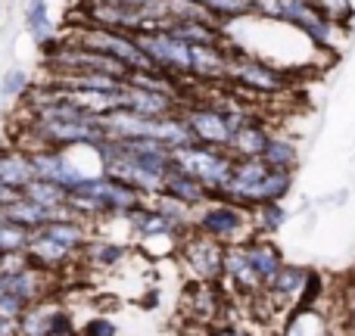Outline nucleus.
Instances as JSON below:
<instances>
[{
    "label": "nucleus",
    "mask_w": 355,
    "mask_h": 336,
    "mask_svg": "<svg viewBox=\"0 0 355 336\" xmlns=\"http://www.w3.org/2000/svg\"><path fill=\"white\" fill-rule=\"evenodd\" d=\"M287 218H290V212L284 209V202H259V206H252L256 233H265V237L281 231V227L287 224Z\"/></svg>",
    "instance_id": "obj_21"
},
{
    "label": "nucleus",
    "mask_w": 355,
    "mask_h": 336,
    "mask_svg": "<svg viewBox=\"0 0 355 336\" xmlns=\"http://www.w3.org/2000/svg\"><path fill=\"white\" fill-rule=\"evenodd\" d=\"M25 256H28L31 262L37 265V268L56 271V268H62V265L72 258V249H69V246H62V243H56V240H50L47 233L35 231V233H31V240H28V249H25Z\"/></svg>",
    "instance_id": "obj_14"
},
{
    "label": "nucleus",
    "mask_w": 355,
    "mask_h": 336,
    "mask_svg": "<svg viewBox=\"0 0 355 336\" xmlns=\"http://www.w3.org/2000/svg\"><path fill=\"white\" fill-rule=\"evenodd\" d=\"M243 252H246V262L252 265V271H256L259 277H262V283L268 287L271 281H275V274L284 268V252L277 249V243H271L265 233H252L250 240H243Z\"/></svg>",
    "instance_id": "obj_9"
},
{
    "label": "nucleus",
    "mask_w": 355,
    "mask_h": 336,
    "mask_svg": "<svg viewBox=\"0 0 355 336\" xmlns=\"http://www.w3.org/2000/svg\"><path fill=\"white\" fill-rule=\"evenodd\" d=\"M28 75H25V69H19V66H12L10 72L0 78V97L3 100H22V94L28 91Z\"/></svg>",
    "instance_id": "obj_27"
},
{
    "label": "nucleus",
    "mask_w": 355,
    "mask_h": 336,
    "mask_svg": "<svg viewBox=\"0 0 355 336\" xmlns=\"http://www.w3.org/2000/svg\"><path fill=\"white\" fill-rule=\"evenodd\" d=\"M225 81H234L237 87H246V91L256 94V97L287 91V72L271 66L262 56H250V53H231Z\"/></svg>",
    "instance_id": "obj_4"
},
{
    "label": "nucleus",
    "mask_w": 355,
    "mask_h": 336,
    "mask_svg": "<svg viewBox=\"0 0 355 336\" xmlns=\"http://www.w3.org/2000/svg\"><path fill=\"white\" fill-rule=\"evenodd\" d=\"M172 159H175L178 168H184L187 175H193L212 196H218L221 190H225L227 177H231V168H234L231 150L206 147V143H196V141L184 143V147H175Z\"/></svg>",
    "instance_id": "obj_2"
},
{
    "label": "nucleus",
    "mask_w": 355,
    "mask_h": 336,
    "mask_svg": "<svg viewBox=\"0 0 355 336\" xmlns=\"http://www.w3.org/2000/svg\"><path fill=\"white\" fill-rule=\"evenodd\" d=\"M162 193L175 196V200L187 202V206H193V209L212 200V193H209V190L202 187V184L196 181L193 175H187V171L178 168V166H172V168L166 171V187H162Z\"/></svg>",
    "instance_id": "obj_15"
},
{
    "label": "nucleus",
    "mask_w": 355,
    "mask_h": 336,
    "mask_svg": "<svg viewBox=\"0 0 355 336\" xmlns=\"http://www.w3.org/2000/svg\"><path fill=\"white\" fill-rule=\"evenodd\" d=\"M225 249L227 246L221 243V240L209 237V233L196 231V227H193V233H187V237L181 240V258L196 281H209V283L221 281V271H225Z\"/></svg>",
    "instance_id": "obj_5"
},
{
    "label": "nucleus",
    "mask_w": 355,
    "mask_h": 336,
    "mask_svg": "<svg viewBox=\"0 0 355 336\" xmlns=\"http://www.w3.org/2000/svg\"><path fill=\"white\" fill-rule=\"evenodd\" d=\"M309 277H312V268L284 262V268L275 274V281L265 287V302L275 306L277 312H290V308H296L300 299H302V293H306V287H309Z\"/></svg>",
    "instance_id": "obj_7"
},
{
    "label": "nucleus",
    "mask_w": 355,
    "mask_h": 336,
    "mask_svg": "<svg viewBox=\"0 0 355 336\" xmlns=\"http://www.w3.org/2000/svg\"><path fill=\"white\" fill-rule=\"evenodd\" d=\"M122 109H131V112L147 116V118H162V116H172V112H181V100L172 97V94L150 91V87L128 85V81H125V87H122Z\"/></svg>",
    "instance_id": "obj_8"
},
{
    "label": "nucleus",
    "mask_w": 355,
    "mask_h": 336,
    "mask_svg": "<svg viewBox=\"0 0 355 336\" xmlns=\"http://www.w3.org/2000/svg\"><path fill=\"white\" fill-rule=\"evenodd\" d=\"M41 233H47V237L56 240V243L69 246L72 252H78L81 246L87 243V224H85V218H78V215H72V218L47 221V224L41 227Z\"/></svg>",
    "instance_id": "obj_18"
},
{
    "label": "nucleus",
    "mask_w": 355,
    "mask_h": 336,
    "mask_svg": "<svg viewBox=\"0 0 355 336\" xmlns=\"http://www.w3.org/2000/svg\"><path fill=\"white\" fill-rule=\"evenodd\" d=\"M281 336H337L331 324V315L321 306H296L287 312Z\"/></svg>",
    "instance_id": "obj_10"
},
{
    "label": "nucleus",
    "mask_w": 355,
    "mask_h": 336,
    "mask_svg": "<svg viewBox=\"0 0 355 336\" xmlns=\"http://www.w3.org/2000/svg\"><path fill=\"white\" fill-rule=\"evenodd\" d=\"M315 6H318V12L327 19V22H334L337 28H349L355 22V3L352 0H312Z\"/></svg>",
    "instance_id": "obj_26"
},
{
    "label": "nucleus",
    "mask_w": 355,
    "mask_h": 336,
    "mask_svg": "<svg viewBox=\"0 0 355 336\" xmlns=\"http://www.w3.org/2000/svg\"><path fill=\"white\" fill-rule=\"evenodd\" d=\"M340 336H355V283L349 293L343 296V324H340Z\"/></svg>",
    "instance_id": "obj_28"
},
{
    "label": "nucleus",
    "mask_w": 355,
    "mask_h": 336,
    "mask_svg": "<svg viewBox=\"0 0 355 336\" xmlns=\"http://www.w3.org/2000/svg\"><path fill=\"white\" fill-rule=\"evenodd\" d=\"M50 336H75L72 318L66 312H60V308L53 312V321H50Z\"/></svg>",
    "instance_id": "obj_30"
},
{
    "label": "nucleus",
    "mask_w": 355,
    "mask_h": 336,
    "mask_svg": "<svg viewBox=\"0 0 355 336\" xmlns=\"http://www.w3.org/2000/svg\"><path fill=\"white\" fill-rule=\"evenodd\" d=\"M206 336H252V333L240 330V327H215V330H209Z\"/></svg>",
    "instance_id": "obj_31"
},
{
    "label": "nucleus",
    "mask_w": 355,
    "mask_h": 336,
    "mask_svg": "<svg viewBox=\"0 0 355 336\" xmlns=\"http://www.w3.org/2000/svg\"><path fill=\"white\" fill-rule=\"evenodd\" d=\"M0 6H3V0H0ZM0 12H3V10H0Z\"/></svg>",
    "instance_id": "obj_33"
},
{
    "label": "nucleus",
    "mask_w": 355,
    "mask_h": 336,
    "mask_svg": "<svg viewBox=\"0 0 355 336\" xmlns=\"http://www.w3.org/2000/svg\"><path fill=\"white\" fill-rule=\"evenodd\" d=\"M81 336H119V330L110 318H94V321H87V327Z\"/></svg>",
    "instance_id": "obj_29"
},
{
    "label": "nucleus",
    "mask_w": 355,
    "mask_h": 336,
    "mask_svg": "<svg viewBox=\"0 0 355 336\" xmlns=\"http://www.w3.org/2000/svg\"><path fill=\"white\" fill-rule=\"evenodd\" d=\"M0 296H3V290H0Z\"/></svg>",
    "instance_id": "obj_34"
},
{
    "label": "nucleus",
    "mask_w": 355,
    "mask_h": 336,
    "mask_svg": "<svg viewBox=\"0 0 355 336\" xmlns=\"http://www.w3.org/2000/svg\"><path fill=\"white\" fill-rule=\"evenodd\" d=\"M6 336H16V330H12V333H6Z\"/></svg>",
    "instance_id": "obj_32"
},
{
    "label": "nucleus",
    "mask_w": 355,
    "mask_h": 336,
    "mask_svg": "<svg viewBox=\"0 0 355 336\" xmlns=\"http://www.w3.org/2000/svg\"><path fill=\"white\" fill-rule=\"evenodd\" d=\"M181 116H184V122H187V128H190V134H193L196 143H206V147H221V150L231 147L234 128H231V122H227L225 109H221L218 103L184 106Z\"/></svg>",
    "instance_id": "obj_6"
},
{
    "label": "nucleus",
    "mask_w": 355,
    "mask_h": 336,
    "mask_svg": "<svg viewBox=\"0 0 355 336\" xmlns=\"http://www.w3.org/2000/svg\"><path fill=\"white\" fill-rule=\"evenodd\" d=\"M193 227L209 233V237L221 240L225 246L243 243V240H250L252 233H256L252 209L225 200V196H212L209 202H202V212L193 218Z\"/></svg>",
    "instance_id": "obj_1"
},
{
    "label": "nucleus",
    "mask_w": 355,
    "mask_h": 336,
    "mask_svg": "<svg viewBox=\"0 0 355 336\" xmlns=\"http://www.w3.org/2000/svg\"><path fill=\"white\" fill-rule=\"evenodd\" d=\"M135 37L156 69H162V72H168V75H178V78H184V75L193 78V53H190V44L175 37L168 28L159 25V28H150V31H137Z\"/></svg>",
    "instance_id": "obj_3"
},
{
    "label": "nucleus",
    "mask_w": 355,
    "mask_h": 336,
    "mask_svg": "<svg viewBox=\"0 0 355 336\" xmlns=\"http://www.w3.org/2000/svg\"><path fill=\"white\" fill-rule=\"evenodd\" d=\"M53 306H47V299H37L31 306H25V312L16 321V336H50V321H53Z\"/></svg>",
    "instance_id": "obj_20"
},
{
    "label": "nucleus",
    "mask_w": 355,
    "mask_h": 336,
    "mask_svg": "<svg viewBox=\"0 0 355 336\" xmlns=\"http://www.w3.org/2000/svg\"><path fill=\"white\" fill-rule=\"evenodd\" d=\"M196 3L206 6L221 25L237 22V19H243L252 12V0H196Z\"/></svg>",
    "instance_id": "obj_25"
},
{
    "label": "nucleus",
    "mask_w": 355,
    "mask_h": 336,
    "mask_svg": "<svg viewBox=\"0 0 355 336\" xmlns=\"http://www.w3.org/2000/svg\"><path fill=\"white\" fill-rule=\"evenodd\" d=\"M22 196H28V200H35L37 206L60 209V206H66V196H69V190L62 187V184H56V181H44V177H35V181H31L28 187L22 190Z\"/></svg>",
    "instance_id": "obj_23"
},
{
    "label": "nucleus",
    "mask_w": 355,
    "mask_h": 336,
    "mask_svg": "<svg viewBox=\"0 0 355 336\" xmlns=\"http://www.w3.org/2000/svg\"><path fill=\"white\" fill-rule=\"evenodd\" d=\"M259 159H262L268 168L296 171V168H300V147H296L290 137H284V134H271Z\"/></svg>",
    "instance_id": "obj_19"
},
{
    "label": "nucleus",
    "mask_w": 355,
    "mask_h": 336,
    "mask_svg": "<svg viewBox=\"0 0 355 336\" xmlns=\"http://www.w3.org/2000/svg\"><path fill=\"white\" fill-rule=\"evenodd\" d=\"M225 281H231V287L243 296H259L265 290L262 277L252 271V265L246 262V252L240 243H231L225 249V271H221Z\"/></svg>",
    "instance_id": "obj_11"
},
{
    "label": "nucleus",
    "mask_w": 355,
    "mask_h": 336,
    "mask_svg": "<svg viewBox=\"0 0 355 336\" xmlns=\"http://www.w3.org/2000/svg\"><path fill=\"white\" fill-rule=\"evenodd\" d=\"M268 137H271V131L265 128V122L259 116H252L250 122H243L237 131H234L231 147L227 150L234 153V159H256V156H262Z\"/></svg>",
    "instance_id": "obj_12"
},
{
    "label": "nucleus",
    "mask_w": 355,
    "mask_h": 336,
    "mask_svg": "<svg viewBox=\"0 0 355 336\" xmlns=\"http://www.w3.org/2000/svg\"><path fill=\"white\" fill-rule=\"evenodd\" d=\"M53 212L56 209H47V206H37L35 200H28V196L19 193L12 202H6V206H0V215L10 221H16V224H25L31 227V231H41L47 221H53Z\"/></svg>",
    "instance_id": "obj_16"
},
{
    "label": "nucleus",
    "mask_w": 355,
    "mask_h": 336,
    "mask_svg": "<svg viewBox=\"0 0 355 336\" xmlns=\"http://www.w3.org/2000/svg\"><path fill=\"white\" fill-rule=\"evenodd\" d=\"M35 181V166L25 150H3L0 153V184L16 193H22L28 184Z\"/></svg>",
    "instance_id": "obj_13"
},
{
    "label": "nucleus",
    "mask_w": 355,
    "mask_h": 336,
    "mask_svg": "<svg viewBox=\"0 0 355 336\" xmlns=\"http://www.w3.org/2000/svg\"><path fill=\"white\" fill-rule=\"evenodd\" d=\"M31 227L16 224V221L3 218L0 215V256H16V252L28 249V240H31Z\"/></svg>",
    "instance_id": "obj_24"
},
{
    "label": "nucleus",
    "mask_w": 355,
    "mask_h": 336,
    "mask_svg": "<svg viewBox=\"0 0 355 336\" xmlns=\"http://www.w3.org/2000/svg\"><path fill=\"white\" fill-rule=\"evenodd\" d=\"M78 252L85 256L87 265H97V268H112L125 258V246L110 243V240H87Z\"/></svg>",
    "instance_id": "obj_22"
},
{
    "label": "nucleus",
    "mask_w": 355,
    "mask_h": 336,
    "mask_svg": "<svg viewBox=\"0 0 355 336\" xmlns=\"http://www.w3.org/2000/svg\"><path fill=\"white\" fill-rule=\"evenodd\" d=\"M22 22H25V31H28V37L37 44V47H44L50 37H56L47 0H25V6H22Z\"/></svg>",
    "instance_id": "obj_17"
}]
</instances>
